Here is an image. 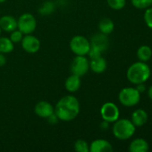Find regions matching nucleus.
Instances as JSON below:
<instances>
[{
	"mask_svg": "<svg viewBox=\"0 0 152 152\" xmlns=\"http://www.w3.org/2000/svg\"><path fill=\"white\" fill-rule=\"evenodd\" d=\"M55 115L61 121L69 122L75 119L80 113V102L73 95L62 97L54 107Z\"/></svg>",
	"mask_w": 152,
	"mask_h": 152,
	"instance_id": "obj_1",
	"label": "nucleus"
},
{
	"mask_svg": "<svg viewBox=\"0 0 152 152\" xmlns=\"http://www.w3.org/2000/svg\"><path fill=\"white\" fill-rule=\"evenodd\" d=\"M151 76V70L147 62L136 61L130 65L126 71V77L128 81L133 85L146 83Z\"/></svg>",
	"mask_w": 152,
	"mask_h": 152,
	"instance_id": "obj_2",
	"label": "nucleus"
},
{
	"mask_svg": "<svg viewBox=\"0 0 152 152\" xmlns=\"http://www.w3.org/2000/svg\"><path fill=\"white\" fill-rule=\"evenodd\" d=\"M136 131V126L130 119L121 118L114 122L112 127V133L114 136L120 141L129 140L133 136Z\"/></svg>",
	"mask_w": 152,
	"mask_h": 152,
	"instance_id": "obj_3",
	"label": "nucleus"
},
{
	"mask_svg": "<svg viewBox=\"0 0 152 152\" xmlns=\"http://www.w3.org/2000/svg\"><path fill=\"white\" fill-rule=\"evenodd\" d=\"M118 100L125 107H133L140 102L141 94L134 87H125L119 92Z\"/></svg>",
	"mask_w": 152,
	"mask_h": 152,
	"instance_id": "obj_4",
	"label": "nucleus"
},
{
	"mask_svg": "<svg viewBox=\"0 0 152 152\" xmlns=\"http://www.w3.org/2000/svg\"><path fill=\"white\" fill-rule=\"evenodd\" d=\"M71 51L75 55L86 56L90 49V42L84 36L77 35L72 37L69 44Z\"/></svg>",
	"mask_w": 152,
	"mask_h": 152,
	"instance_id": "obj_5",
	"label": "nucleus"
},
{
	"mask_svg": "<svg viewBox=\"0 0 152 152\" xmlns=\"http://www.w3.org/2000/svg\"><path fill=\"white\" fill-rule=\"evenodd\" d=\"M37 28V20L31 13L25 12L17 20V29L23 35L32 34Z\"/></svg>",
	"mask_w": 152,
	"mask_h": 152,
	"instance_id": "obj_6",
	"label": "nucleus"
},
{
	"mask_svg": "<svg viewBox=\"0 0 152 152\" xmlns=\"http://www.w3.org/2000/svg\"><path fill=\"white\" fill-rule=\"evenodd\" d=\"M89 69L90 61L86 58V56L75 55L70 66V70L72 74H74L79 77H83L84 75L87 74Z\"/></svg>",
	"mask_w": 152,
	"mask_h": 152,
	"instance_id": "obj_7",
	"label": "nucleus"
},
{
	"mask_svg": "<svg viewBox=\"0 0 152 152\" xmlns=\"http://www.w3.org/2000/svg\"><path fill=\"white\" fill-rule=\"evenodd\" d=\"M100 116L103 120L108 123H114L120 117V110L114 102H106L100 108Z\"/></svg>",
	"mask_w": 152,
	"mask_h": 152,
	"instance_id": "obj_8",
	"label": "nucleus"
},
{
	"mask_svg": "<svg viewBox=\"0 0 152 152\" xmlns=\"http://www.w3.org/2000/svg\"><path fill=\"white\" fill-rule=\"evenodd\" d=\"M21 43L22 49L29 53H36L40 48V41L37 37L31 34L23 36Z\"/></svg>",
	"mask_w": 152,
	"mask_h": 152,
	"instance_id": "obj_9",
	"label": "nucleus"
},
{
	"mask_svg": "<svg viewBox=\"0 0 152 152\" xmlns=\"http://www.w3.org/2000/svg\"><path fill=\"white\" fill-rule=\"evenodd\" d=\"M34 112L38 117L47 119L55 113V109L50 102L47 101H40L35 105Z\"/></svg>",
	"mask_w": 152,
	"mask_h": 152,
	"instance_id": "obj_10",
	"label": "nucleus"
},
{
	"mask_svg": "<svg viewBox=\"0 0 152 152\" xmlns=\"http://www.w3.org/2000/svg\"><path fill=\"white\" fill-rule=\"evenodd\" d=\"M90 42V46L99 49L102 53L105 52L109 46V40L108 35H105L101 32L92 36Z\"/></svg>",
	"mask_w": 152,
	"mask_h": 152,
	"instance_id": "obj_11",
	"label": "nucleus"
},
{
	"mask_svg": "<svg viewBox=\"0 0 152 152\" xmlns=\"http://www.w3.org/2000/svg\"><path fill=\"white\" fill-rule=\"evenodd\" d=\"M113 151L112 144L104 139L94 140L90 144V152H111Z\"/></svg>",
	"mask_w": 152,
	"mask_h": 152,
	"instance_id": "obj_12",
	"label": "nucleus"
},
{
	"mask_svg": "<svg viewBox=\"0 0 152 152\" xmlns=\"http://www.w3.org/2000/svg\"><path fill=\"white\" fill-rule=\"evenodd\" d=\"M149 119L148 112L143 109H138L132 113L131 121L136 127L143 126Z\"/></svg>",
	"mask_w": 152,
	"mask_h": 152,
	"instance_id": "obj_13",
	"label": "nucleus"
},
{
	"mask_svg": "<svg viewBox=\"0 0 152 152\" xmlns=\"http://www.w3.org/2000/svg\"><path fill=\"white\" fill-rule=\"evenodd\" d=\"M0 28L3 31L10 33L17 28V20L13 15H4L0 18Z\"/></svg>",
	"mask_w": 152,
	"mask_h": 152,
	"instance_id": "obj_14",
	"label": "nucleus"
},
{
	"mask_svg": "<svg viewBox=\"0 0 152 152\" xmlns=\"http://www.w3.org/2000/svg\"><path fill=\"white\" fill-rule=\"evenodd\" d=\"M128 150L130 152H147L150 150V145L145 139L136 138L131 142Z\"/></svg>",
	"mask_w": 152,
	"mask_h": 152,
	"instance_id": "obj_15",
	"label": "nucleus"
},
{
	"mask_svg": "<svg viewBox=\"0 0 152 152\" xmlns=\"http://www.w3.org/2000/svg\"><path fill=\"white\" fill-rule=\"evenodd\" d=\"M107 67H108L107 61L102 56L90 59V69L96 74L103 73L107 69Z\"/></svg>",
	"mask_w": 152,
	"mask_h": 152,
	"instance_id": "obj_16",
	"label": "nucleus"
},
{
	"mask_svg": "<svg viewBox=\"0 0 152 152\" xmlns=\"http://www.w3.org/2000/svg\"><path fill=\"white\" fill-rule=\"evenodd\" d=\"M81 85H82L81 77L76 76L74 74L70 75L66 78V80L65 82V89L68 92H70V93H75V92H77L81 88Z\"/></svg>",
	"mask_w": 152,
	"mask_h": 152,
	"instance_id": "obj_17",
	"label": "nucleus"
},
{
	"mask_svg": "<svg viewBox=\"0 0 152 152\" xmlns=\"http://www.w3.org/2000/svg\"><path fill=\"white\" fill-rule=\"evenodd\" d=\"M115 28V23L114 21L109 18H103L99 22V29L101 33L105 35H109L114 31Z\"/></svg>",
	"mask_w": 152,
	"mask_h": 152,
	"instance_id": "obj_18",
	"label": "nucleus"
},
{
	"mask_svg": "<svg viewBox=\"0 0 152 152\" xmlns=\"http://www.w3.org/2000/svg\"><path fill=\"white\" fill-rule=\"evenodd\" d=\"M152 57V50L149 45H141L137 50V58L139 61L147 62Z\"/></svg>",
	"mask_w": 152,
	"mask_h": 152,
	"instance_id": "obj_19",
	"label": "nucleus"
},
{
	"mask_svg": "<svg viewBox=\"0 0 152 152\" xmlns=\"http://www.w3.org/2000/svg\"><path fill=\"white\" fill-rule=\"evenodd\" d=\"M14 45L10 38L0 36V53L6 54L13 51Z\"/></svg>",
	"mask_w": 152,
	"mask_h": 152,
	"instance_id": "obj_20",
	"label": "nucleus"
},
{
	"mask_svg": "<svg viewBox=\"0 0 152 152\" xmlns=\"http://www.w3.org/2000/svg\"><path fill=\"white\" fill-rule=\"evenodd\" d=\"M74 150L77 152H89L90 144L86 141L82 139H79L74 143Z\"/></svg>",
	"mask_w": 152,
	"mask_h": 152,
	"instance_id": "obj_21",
	"label": "nucleus"
},
{
	"mask_svg": "<svg viewBox=\"0 0 152 152\" xmlns=\"http://www.w3.org/2000/svg\"><path fill=\"white\" fill-rule=\"evenodd\" d=\"M107 2L108 6L116 11L122 10L126 4V0H107Z\"/></svg>",
	"mask_w": 152,
	"mask_h": 152,
	"instance_id": "obj_22",
	"label": "nucleus"
},
{
	"mask_svg": "<svg viewBox=\"0 0 152 152\" xmlns=\"http://www.w3.org/2000/svg\"><path fill=\"white\" fill-rule=\"evenodd\" d=\"M131 3L137 9H146L152 5V0H131Z\"/></svg>",
	"mask_w": 152,
	"mask_h": 152,
	"instance_id": "obj_23",
	"label": "nucleus"
},
{
	"mask_svg": "<svg viewBox=\"0 0 152 152\" xmlns=\"http://www.w3.org/2000/svg\"><path fill=\"white\" fill-rule=\"evenodd\" d=\"M54 10H55V6L52 2H45L39 8V12L43 15H47L53 12Z\"/></svg>",
	"mask_w": 152,
	"mask_h": 152,
	"instance_id": "obj_24",
	"label": "nucleus"
},
{
	"mask_svg": "<svg viewBox=\"0 0 152 152\" xmlns=\"http://www.w3.org/2000/svg\"><path fill=\"white\" fill-rule=\"evenodd\" d=\"M143 19H144V21H145V24L151 29H152V6H150V7L145 9Z\"/></svg>",
	"mask_w": 152,
	"mask_h": 152,
	"instance_id": "obj_25",
	"label": "nucleus"
},
{
	"mask_svg": "<svg viewBox=\"0 0 152 152\" xmlns=\"http://www.w3.org/2000/svg\"><path fill=\"white\" fill-rule=\"evenodd\" d=\"M22 37H23V34L19 29H17V28L15 30L10 32V37L9 38L11 39V41L13 44H16V43L21 42L22 39Z\"/></svg>",
	"mask_w": 152,
	"mask_h": 152,
	"instance_id": "obj_26",
	"label": "nucleus"
},
{
	"mask_svg": "<svg viewBox=\"0 0 152 152\" xmlns=\"http://www.w3.org/2000/svg\"><path fill=\"white\" fill-rule=\"evenodd\" d=\"M88 55L90 57V59H94V58H98L99 56H102V52H100L99 49L90 46V49L88 53Z\"/></svg>",
	"mask_w": 152,
	"mask_h": 152,
	"instance_id": "obj_27",
	"label": "nucleus"
},
{
	"mask_svg": "<svg viewBox=\"0 0 152 152\" xmlns=\"http://www.w3.org/2000/svg\"><path fill=\"white\" fill-rule=\"evenodd\" d=\"M135 88L140 92V94H142V93H144L147 90V87H146L145 83H141V84L136 85V87Z\"/></svg>",
	"mask_w": 152,
	"mask_h": 152,
	"instance_id": "obj_28",
	"label": "nucleus"
},
{
	"mask_svg": "<svg viewBox=\"0 0 152 152\" xmlns=\"http://www.w3.org/2000/svg\"><path fill=\"white\" fill-rule=\"evenodd\" d=\"M6 64V57L4 53H0V67H3Z\"/></svg>",
	"mask_w": 152,
	"mask_h": 152,
	"instance_id": "obj_29",
	"label": "nucleus"
},
{
	"mask_svg": "<svg viewBox=\"0 0 152 152\" xmlns=\"http://www.w3.org/2000/svg\"><path fill=\"white\" fill-rule=\"evenodd\" d=\"M109 124H110V123H108V122L103 120V122L100 124V128H101L102 130H107V129L109 128Z\"/></svg>",
	"mask_w": 152,
	"mask_h": 152,
	"instance_id": "obj_30",
	"label": "nucleus"
},
{
	"mask_svg": "<svg viewBox=\"0 0 152 152\" xmlns=\"http://www.w3.org/2000/svg\"><path fill=\"white\" fill-rule=\"evenodd\" d=\"M148 97L152 101V86L148 88Z\"/></svg>",
	"mask_w": 152,
	"mask_h": 152,
	"instance_id": "obj_31",
	"label": "nucleus"
},
{
	"mask_svg": "<svg viewBox=\"0 0 152 152\" xmlns=\"http://www.w3.org/2000/svg\"><path fill=\"white\" fill-rule=\"evenodd\" d=\"M6 0H0V3H4Z\"/></svg>",
	"mask_w": 152,
	"mask_h": 152,
	"instance_id": "obj_32",
	"label": "nucleus"
},
{
	"mask_svg": "<svg viewBox=\"0 0 152 152\" xmlns=\"http://www.w3.org/2000/svg\"><path fill=\"white\" fill-rule=\"evenodd\" d=\"M1 31H2V29H1V28H0V36H1Z\"/></svg>",
	"mask_w": 152,
	"mask_h": 152,
	"instance_id": "obj_33",
	"label": "nucleus"
}]
</instances>
